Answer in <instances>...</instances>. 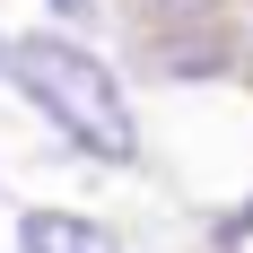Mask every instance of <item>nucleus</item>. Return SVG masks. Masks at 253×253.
Instances as JSON below:
<instances>
[{
    "label": "nucleus",
    "mask_w": 253,
    "mask_h": 253,
    "mask_svg": "<svg viewBox=\"0 0 253 253\" xmlns=\"http://www.w3.org/2000/svg\"><path fill=\"white\" fill-rule=\"evenodd\" d=\"M9 79L26 87V105H35L70 149L105 157V166H131V157H140L131 96L114 87V70H105L96 52H79L70 35H26V44H9Z\"/></svg>",
    "instance_id": "f257e3e1"
},
{
    "label": "nucleus",
    "mask_w": 253,
    "mask_h": 253,
    "mask_svg": "<svg viewBox=\"0 0 253 253\" xmlns=\"http://www.w3.org/2000/svg\"><path fill=\"white\" fill-rule=\"evenodd\" d=\"M18 253H123L96 218H79V210H26L18 218Z\"/></svg>",
    "instance_id": "f03ea898"
},
{
    "label": "nucleus",
    "mask_w": 253,
    "mask_h": 253,
    "mask_svg": "<svg viewBox=\"0 0 253 253\" xmlns=\"http://www.w3.org/2000/svg\"><path fill=\"white\" fill-rule=\"evenodd\" d=\"M227 253H253V201H245V210L227 218Z\"/></svg>",
    "instance_id": "7ed1b4c3"
},
{
    "label": "nucleus",
    "mask_w": 253,
    "mask_h": 253,
    "mask_svg": "<svg viewBox=\"0 0 253 253\" xmlns=\"http://www.w3.org/2000/svg\"><path fill=\"white\" fill-rule=\"evenodd\" d=\"M52 9H87V0H52Z\"/></svg>",
    "instance_id": "20e7f679"
},
{
    "label": "nucleus",
    "mask_w": 253,
    "mask_h": 253,
    "mask_svg": "<svg viewBox=\"0 0 253 253\" xmlns=\"http://www.w3.org/2000/svg\"><path fill=\"white\" fill-rule=\"evenodd\" d=\"M0 70H9V44H0Z\"/></svg>",
    "instance_id": "39448f33"
}]
</instances>
